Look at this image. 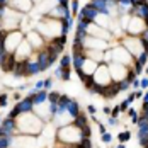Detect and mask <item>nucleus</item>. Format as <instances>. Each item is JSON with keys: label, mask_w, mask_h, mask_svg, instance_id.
Listing matches in <instances>:
<instances>
[{"label": "nucleus", "mask_w": 148, "mask_h": 148, "mask_svg": "<svg viewBox=\"0 0 148 148\" xmlns=\"http://www.w3.org/2000/svg\"><path fill=\"white\" fill-rule=\"evenodd\" d=\"M134 97H136V99H140V97H143V94H141V90H136V92H134Z\"/></svg>", "instance_id": "nucleus-39"}, {"label": "nucleus", "mask_w": 148, "mask_h": 148, "mask_svg": "<svg viewBox=\"0 0 148 148\" xmlns=\"http://www.w3.org/2000/svg\"><path fill=\"white\" fill-rule=\"evenodd\" d=\"M118 85H119V90H126L128 87H130V85H131V84H130V82H128V80L124 78V80H121V82H118Z\"/></svg>", "instance_id": "nucleus-24"}, {"label": "nucleus", "mask_w": 148, "mask_h": 148, "mask_svg": "<svg viewBox=\"0 0 148 148\" xmlns=\"http://www.w3.org/2000/svg\"><path fill=\"white\" fill-rule=\"evenodd\" d=\"M34 94H36V92H31L24 101H21V102L15 106V109H17L19 112H31V111H32V106H34Z\"/></svg>", "instance_id": "nucleus-2"}, {"label": "nucleus", "mask_w": 148, "mask_h": 148, "mask_svg": "<svg viewBox=\"0 0 148 148\" xmlns=\"http://www.w3.org/2000/svg\"><path fill=\"white\" fill-rule=\"evenodd\" d=\"M140 87H141V89H148V77H145V78L140 80Z\"/></svg>", "instance_id": "nucleus-29"}, {"label": "nucleus", "mask_w": 148, "mask_h": 148, "mask_svg": "<svg viewBox=\"0 0 148 148\" xmlns=\"http://www.w3.org/2000/svg\"><path fill=\"white\" fill-rule=\"evenodd\" d=\"M80 136H82V140H84V138H89L90 136V128L89 126H85V128L80 130Z\"/></svg>", "instance_id": "nucleus-23"}, {"label": "nucleus", "mask_w": 148, "mask_h": 148, "mask_svg": "<svg viewBox=\"0 0 148 148\" xmlns=\"http://www.w3.org/2000/svg\"><path fill=\"white\" fill-rule=\"evenodd\" d=\"M102 112L106 114V116H111V114H112V111H111V107H104V109H102Z\"/></svg>", "instance_id": "nucleus-34"}, {"label": "nucleus", "mask_w": 148, "mask_h": 148, "mask_svg": "<svg viewBox=\"0 0 148 148\" xmlns=\"http://www.w3.org/2000/svg\"><path fill=\"white\" fill-rule=\"evenodd\" d=\"M118 5L123 9V10H128L130 7H133V3H131V0H118Z\"/></svg>", "instance_id": "nucleus-19"}, {"label": "nucleus", "mask_w": 148, "mask_h": 148, "mask_svg": "<svg viewBox=\"0 0 148 148\" xmlns=\"http://www.w3.org/2000/svg\"><path fill=\"white\" fill-rule=\"evenodd\" d=\"M51 84H53V78H46L45 80V89L48 90L49 87H51Z\"/></svg>", "instance_id": "nucleus-32"}, {"label": "nucleus", "mask_w": 148, "mask_h": 148, "mask_svg": "<svg viewBox=\"0 0 148 148\" xmlns=\"http://www.w3.org/2000/svg\"><path fill=\"white\" fill-rule=\"evenodd\" d=\"M119 112H121V109H119V106H116V107H114V111H112V114H111V116H114V118H118V116H119Z\"/></svg>", "instance_id": "nucleus-33"}, {"label": "nucleus", "mask_w": 148, "mask_h": 148, "mask_svg": "<svg viewBox=\"0 0 148 148\" xmlns=\"http://www.w3.org/2000/svg\"><path fill=\"white\" fill-rule=\"evenodd\" d=\"M134 99H136V97H134V92H133V94H131V95H130V97H128L126 101H128V102L131 104V102H133V101H134Z\"/></svg>", "instance_id": "nucleus-40"}, {"label": "nucleus", "mask_w": 148, "mask_h": 148, "mask_svg": "<svg viewBox=\"0 0 148 148\" xmlns=\"http://www.w3.org/2000/svg\"><path fill=\"white\" fill-rule=\"evenodd\" d=\"M143 34H145V36H143V39L148 43V29H145V32H143Z\"/></svg>", "instance_id": "nucleus-42"}, {"label": "nucleus", "mask_w": 148, "mask_h": 148, "mask_svg": "<svg viewBox=\"0 0 148 148\" xmlns=\"http://www.w3.org/2000/svg\"><path fill=\"white\" fill-rule=\"evenodd\" d=\"M89 26H90V22H89V21H80V19H78L77 29H78V31H89Z\"/></svg>", "instance_id": "nucleus-18"}, {"label": "nucleus", "mask_w": 148, "mask_h": 148, "mask_svg": "<svg viewBox=\"0 0 148 148\" xmlns=\"http://www.w3.org/2000/svg\"><path fill=\"white\" fill-rule=\"evenodd\" d=\"M72 14L78 15V0H72Z\"/></svg>", "instance_id": "nucleus-25"}, {"label": "nucleus", "mask_w": 148, "mask_h": 148, "mask_svg": "<svg viewBox=\"0 0 148 148\" xmlns=\"http://www.w3.org/2000/svg\"><path fill=\"white\" fill-rule=\"evenodd\" d=\"M97 17H99V10H95L90 3H87V5L78 12V19H80V21H89V22H94Z\"/></svg>", "instance_id": "nucleus-1"}, {"label": "nucleus", "mask_w": 148, "mask_h": 148, "mask_svg": "<svg viewBox=\"0 0 148 148\" xmlns=\"http://www.w3.org/2000/svg\"><path fill=\"white\" fill-rule=\"evenodd\" d=\"M90 5H92L95 10H99V14H106L107 15V5H106V0H92Z\"/></svg>", "instance_id": "nucleus-11"}, {"label": "nucleus", "mask_w": 148, "mask_h": 148, "mask_svg": "<svg viewBox=\"0 0 148 148\" xmlns=\"http://www.w3.org/2000/svg\"><path fill=\"white\" fill-rule=\"evenodd\" d=\"M141 72H143V65L136 61V63H134V73H136V75H140Z\"/></svg>", "instance_id": "nucleus-26"}, {"label": "nucleus", "mask_w": 148, "mask_h": 148, "mask_svg": "<svg viewBox=\"0 0 148 148\" xmlns=\"http://www.w3.org/2000/svg\"><path fill=\"white\" fill-rule=\"evenodd\" d=\"M60 97H61V94H58V92H48V101H49V104H58Z\"/></svg>", "instance_id": "nucleus-16"}, {"label": "nucleus", "mask_w": 148, "mask_h": 148, "mask_svg": "<svg viewBox=\"0 0 148 148\" xmlns=\"http://www.w3.org/2000/svg\"><path fill=\"white\" fill-rule=\"evenodd\" d=\"M21 97H22L21 94H15V95H14V99H15V101H21Z\"/></svg>", "instance_id": "nucleus-43"}, {"label": "nucleus", "mask_w": 148, "mask_h": 148, "mask_svg": "<svg viewBox=\"0 0 148 148\" xmlns=\"http://www.w3.org/2000/svg\"><path fill=\"white\" fill-rule=\"evenodd\" d=\"M143 102H148V92L143 95Z\"/></svg>", "instance_id": "nucleus-44"}, {"label": "nucleus", "mask_w": 148, "mask_h": 148, "mask_svg": "<svg viewBox=\"0 0 148 148\" xmlns=\"http://www.w3.org/2000/svg\"><path fill=\"white\" fill-rule=\"evenodd\" d=\"M136 61H138V63H141V65H145V63L148 61V53H145V51H143V53H140Z\"/></svg>", "instance_id": "nucleus-21"}, {"label": "nucleus", "mask_w": 148, "mask_h": 148, "mask_svg": "<svg viewBox=\"0 0 148 148\" xmlns=\"http://www.w3.org/2000/svg\"><path fill=\"white\" fill-rule=\"evenodd\" d=\"M145 148H148V143H147V145H145Z\"/></svg>", "instance_id": "nucleus-49"}, {"label": "nucleus", "mask_w": 148, "mask_h": 148, "mask_svg": "<svg viewBox=\"0 0 148 148\" xmlns=\"http://www.w3.org/2000/svg\"><path fill=\"white\" fill-rule=\"evenodd\" d=\"M85 60H87V56H85L84 53H73V55H72V63H73L75 70H82Z\"/></svg>", "instance_id": "nucleus-9"}, {"label": "nucleus", "mask_w": 148, "mask_h": 148, "mask_svg": "<svg viewBox=\"0 0 148 148\" xmlns=\"http://www.w3.org/2000/svg\"><path fill=\"white\" fill-rule=\"evenodd\" d=\"M107 124H109V126H116V124H118V118L109 116V119H107Z\"/></svg>", "instance_id": "nucleus-28"}, {"label": "nucleus", "mask_w": 148, "mask_h": 148, "mask_svg": "<svg viewBox=\"0 0 148 148\" xmlns=\"http://www.w3.org/2000/svg\"><path fill=\"white\" fill-rule=\"evenodd\" d=\"M131 85H133L134 89H140V80H138V78H134V80H133V84H131Z\"/></svg>", "instance_id": "nucleus-37"}, {"label": "nucleus", "mask_w": 148, "mask_h": 148, "mask_svg": "<svg viewBox=\"0 0 148 148\" xmlns=\"http://www.w3.org/2000/svg\"><path fill=\"white\" fill-rule=\"evenodd\" d=\"M14 130H15V119L7 118L0 124V136H12Z\"/></svg>", "instance_id": "nucleus-3"}, {"label": "nucleus", "mask_w": 148, "mask_h": 148, "mask_svg": "<svg viewBox=\"0 0 148 148\" xmlns=\"http://www.w3.org/2000/svg\"><path fill=\"white\" fill-rule=\"evenodd\" d=\"M145 24H147V26H148V17H147V19H145Z\"/></svg>", "instance_id": "nucleus-48"}, {"label": "nucleus", "mask_w": 148, "mask_h": 148, "mask_svg": "<svg viewBox=\"0 0 148 148\" xmlns=\"http://www.w3.org/2000/svg\"><path fill=\"white\" fill-rule=\"evenodd\" d=\"M7 2H9V0H0V5H5Z\"/></svg>", "instance_id": "nucleus-46"}, {"label": "nucleus", "mask_w": 148, "mask_h": 148, "mask_svg": "<svg viewBox=\"0 0 148 148\" xmlns=\"http://www.w3.org/2000/svg\"><path fill=\"white\" fill-rule=\"evenodd\" d=\"M53 43H56V45H60V46H65V45H66V36H65V34H61L60 38L53 39Z\"/></svg>", "instance_id": "nucleus-22"}, {"label": "nucleus", "mask_w": 148, "mask_h": 148, "mask_svg": "<svg viewBox=\"0 0 148 148\" xmlns=\"http://www.w3.org/2000/svg\"><path fill=\"white\" fill-rule=\"evenodd\" d=\"M38 65H39V70L45 72L51 66V61H49V51H41L38 55Z\"/></svg>", "instance_id": "nucleus-5"}, {"label": "nucleus", "mask_w": 148, "mask_h": 148, "mask_svg": "<svg viewBox=\"0 0 148 148\" xmlns=\"http://www.w3.org/2000/svg\"><path fill=\"white\" fill-rule=\"evenodd\" d=\"M147 75H148V66H147Z\"/></svg>", "instance_id": "nucleus-50"}, {"label": "nucleus", "mask_w": 148, "mask_h": 148, "mask_svg": "<svg viewBox=\"0 0 148 148\" xmlns=\"http://www.w3.org/2000/svg\"><path fill=\"white\" fill-rule=\"evenodd\" d=\"M0 106H2V107L7 106V94H2V95H0Z\"/></svg>", "instance_id": "nucleus-30"}, {"label": "nucleus", "mask_w": 148, "mask_h": 148, "mask_svg": "<svg viewBox=\"0 0 148 148\" xmlns=\"http://www.w3.org/2000/svg\"><path fill=\"white\" fill-rule=\"evenodd\" d=\"M0 29H2V22H0Z\"/></svg>", "instance_id": "nucleus-52"}, {"label": "nucleus", "mask_w": 148, "mask_h": 148, "mask_svg": "<svg viewBox=\"0 0 148 148\" xmlns=\"http://www.w3.org/2000/svg\"><path fill=\"white\" fill-rule=\"evenodd\" d=\"M130 138H131V133H130V131H123V133H119V134H118L119 143H126Z\"/></svg>", "instance_id": "nucleus-17"}, {"label": "nucleus", "mask_w": 148, "mask_h": 148, "mask_svg": "<svg viewBox=\"0 0 148 148\" xmlns=\"http://www.w3.org/2000/svg\"><path fill=\"white\" fill-rule=\"evenodd\" d=\"M87 109H89V112H90V114H95V111H97V109H95V107H94L92 104H90V106L87 107Z\"/></svg>", "instance_id": "nucleus-38"}, {"label": "nucleus", "mask_w": 148, "mask_h": 148, "mask_svg": "<svg viewBox=\"0 0 148 148\" xmlns=\"http://www.w3.org/2000/svg\"><path fill=\"white\" fill-rule=\"evenodd\" d=\"M99 131H101V134L106 133V128H104V124H99Z\"/></svg>", "instance_id": "nucleus-41"}, {"label": "nucleus", "mask_w": 148, "mask_h": 148, "mask_svg": "<svg viewBox=\"0 0 148 148\" xmlns=\"http://www.w3.org/2000/svg\"><path fill=\"white\" fill-rule=\"evenodd\" d=\"M118 148H126V147H124V145H123V143H119V147Z\"/></svg>", "instance_id": "nucleus-47"}, {"label": "nucleus", "mask_w": 148, "mask_h": 148, "mask_svg": "<svg viewBox=\"0 0 148 148\" xmlns=\"http://www.w3.org/2000/svg\"><path fill=\"white\" fill-rule=\"evenodd\" d=\"M2 123H3V121H2V119H0V124H2Z\"/></svg>", "instance_id": "nucleus-51"}, {"label": "nucleus", "mask_w": 148, "mask_h": 148, "mask_svg": "<svg viewBox=\"0 0 148 148\" xmlns=\"http://www.w3.org/2000/svg\"><path fill=\"white\" fill-rule=\"evenodd\" d=\"M27 65H29L27 60L19 61V63L15 65V68H14V75L15 77H27Z\"/></svg>", "instance_id": "nucleus-8"}, {"label": "nucleus", "mask_w": 148, "mask_h": 148, "mask_svg": "<svg viewBox=\"0 0 148 148\" xmlns=\"http://www.w3.org/2000/svg\"><path fill=\"white\" fill-rule=\"evenodd\" d=\"M58 5H61V7H68V0H58Z\"/></svg>", "instance_id": "nucleus-36"}, {"label": "nucleus", "mask_w": 148, "mask_h": 148, "mask_svg": "<svg viewBox=\"0 0 148 148\" xmlns=\"http://www.w3.org/2000/svg\"><path fill=\"white\" fill-rule=\"evenodd\" d=\"M128 107H130V102H128V101H124V102L119 104V109H121V111H126Z\"/></svg>", "instance_id": "nucleus-31"}, {"label": "nucleus", "mask_w": 148, "mask_h": 148, "mask_svg": "<svg viewBox=\"0 0 148 148\" xmlns=\"http://www.w3.org/2000/svg\"><path fill=\"white\" fill-rule=\"evenodd\" d=\"M41 70H39V65H38V61H34V63H31L29 61V65H27V77H31V75H36V73H39Z\"/></svg>", "instance_id": "nucleus-15"}, {"label": "nucleus", "mask_w": 148, "mask_h": 148, "mask_svg": "<svg viewBox=\"0 0 148 148\" xmlns=\"http://www.w3.org/2000/svg\"><path fill=\"white\" fill-rule=\"evenodd\" d=\"M70 65H72V55H63L60 60V68L61 70H70Z\"/></svg>", "instance_id": "nucleus-13"}, {"label": "nucleus", "mask_w": 148, "mask_h": 148, "mask_svg": "<svg viewBox=\"0 0 148 148\" xmlns=\"http://www.w3.org/2000/svg\"><path fill=\"white\" fill-rule=\"evenodd\" d=\"M45 101H48V92L46 90H39V92H36L34 94V104H43Z\"/></svg>", "instance_id": "nucleus-14"}, {"label": "nucleus", "mask_w": 148, "mask_h": 148, "mask_svg": "<svg viewBox=\"0 0 148 148\" xmlns=\"http://www.w3.org/2000/svg\"><path fill=\"white\" fill-rule=\"evenodd\" d=\"M77 148H92V145H90V140H89V138L80 140V141H78V145H77Z\"/></svg>", "instance_id": "nucleus-20"}, {"label": "nucleus", "mask_w": 148, "mask_h": 148, "mask_svg": "<svg viewBox=\"0 0 148 148\" xmlns=\"http://www.w3.org/2000/svg\"><path fill=\"white\" fill-rule=\"evenodd\" d=\"M15 65H17V63H15V56L14 55H10V53H9V55L5 56V60L0 63V66H2L3 72H14Z\"/></svg>", "instance_id": "nucleus-6"}, {"label": "nucleus", "mask_w": 148, "mask_h": 148, "mask_svg": "<svg viewBox=\"0 0 148 148\" xmlns=\"http://www.w3.org/2000/svg\"><path fill=\"white\" fill-rule=\"evenodd\" d=\"M73 124H75V128H78V130H82V128L89 126V124H87V116L80 112V114H78V116L73 119Z\"/></svg>", "instance_id": "nucleus-12"}, {"label": "nucleus", "mask_w": 148, "mask_h": 148, "mask_svg": "<svg viewBox=\"0 0 148 148\" xmlns=\"http://www.w3.org/2000/svg\"><path fill=\"white\" fill-rule=\"evenodd\" d=\"M101 140H102L104 143H111V140H112V134H111V133H104Z\"/></svg>", "instance_id": "nucleus-27"}, {"label": "nucleus", "mask_w": 148, "mask_h": 148, "mask_svg": "<svg viewBox=\"0 0 148 148\" xmlns=\"http://www.w3.org/2000/svg\"><path fill=\"white\" fill-rule=\"evenodd\" d=\"M131 14L133 17H138V19H147L148 17V2H143V3H138L131 9Z\"/></svg>", "instance_id": "nucleus-4"}, {"label": "nucleus", "mask_w": 148, "mask_h": 148, "mask_svg": "<svg viewBox=\"0 0 148 148\" xmlns=\"http://www.w3.org/2000/svg\"><path fill=\"white\" fill-rule=\"evenodd\" d=\"M131 3H133V7H134V5H138V3H140V0H131Z\"/></svg>", "instance_id": "nucleus-45"}, {"label": "nucleus", "mask_w": 148, "mask_h": 148, "mask_svg": "<svg viewBox=\"0 0 148 148\" xmlns=\"http://www.w3.org/2000/svg\"><path fill=\"white\" fill-rule=\"evenodd\" d=\"M141 24H145V21H143V19L133 17V21L128 24V31H130L131 34H138V32H141V31H143V27H140ZM143 32H145V31H143Z\"/></svg>", "instance_id": "nucleus-7"}, {"label": "nucleus", "mask_w": 148, "mask_h": 148, "mask_svg": "<svg viewBox=\"0 0 148 148\" xmlns=\"http://www.w3.org/2000/svg\"><path fill=\"white\" fill-rule=\"evenodd\" d=\"M66 111H68V114H70V116L75 119L78 114H80L78 102H77V101H73V99H70V101H68V104H66Z\"/></svg>", "instance_id": "nucleus-10"}, {"label": "nucleus", "mask_w": 148, "mask_h": 148, "mask_svg": "<svg viewBox=\"0 0 148 148\" xmlns=\"http://www.w3.org/2000/svg\"><path fill=\"white\" fill-rule=\"evenodd\" d=\"M5 10H7V9H5V5H0V19H2V17H5Z\"/></svg>", "instance_id": "nucleus-35"}]
</instances>
